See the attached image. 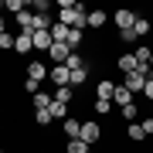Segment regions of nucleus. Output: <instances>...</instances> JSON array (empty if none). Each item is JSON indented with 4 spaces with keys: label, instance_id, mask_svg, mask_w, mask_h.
Segmentation results:
<instances>
[{
    "label": "nucleus",
    "instance_id": "1",
    "mask_svg": "<svg viewBox=\"0 0 153 153\" xmlns=\"http://www.w3.org/2000/svg\"><path fill=\"white\" fill-rule=\"evenodd\" d=\"M61 10H58V24H65V27H75V31H85L88 27V10L82 4H71V0H61Z\"/></svg>",
    "mask_w": 153,
    "mask_h": 153
},
{
    "label": "nucleus",
    "instance_id": "2",
    "mask_svg": "<svg viewBox=\"0 0 153 153\" xmlns=\"http://www.w3.org/2000/svg\"><path fill=\"white\" fill-rule=\"evenodd\" d=\"M102 123H99V119H82V133H78V140H85L88 143V146H95V143L99 140H102Z\"/></svg>",
    "mask_w": 153,
    "mask_h": 153
},
{
    "label": "nucleus",
    "instance_id": "3",
    "mask_svg": "<svg viewBox=\"0 0 153 153\" xmlns=\"http://www.w3.org/2000/svg\"><path fill=\"white\" fill-rule=\"evenodd\" d=\"M146 78H150V68H146V65H140L136 71H129V75H126V82H123V85L129 88L133 95H136V92H143V85H146Z\"/></svg>",
    "mask_w": 153,
    "mask_h": 153
},
{
    "label": "nucleus",
    "instance_id": "4",
    "mask_svg": "<svg viewBox=\"0 0 153 153\" xmlns=\"http://www.w3.org/2000/svg\"><path fill=\"white\" fill-rule=\"evenodd\" d=\"M24 71H27V78H34V82H44L48 71H51V65H44L41 58H27L24 61Z\"/></svg>",
    "mask_w": 153,
    "mask_h": 153
},
{
    "label": "nucleus",
    "instance_id": "5",
    "mask_svg": "<svg viewBox=\"0 0 153 153\" xmlns=\"http://www.w3.org/2000/svg\"><path fill=\"white\" fill-rule=\"evenodd\" d=\"M136 10H129V7H123V10H112V24L119 31H133V24H136Z\"/></svg>",
    "mask_w": 153,
    "mask_h": 153
},
{
    "label": "nucleus",
    "instance_id": "6",
    "mask_svg": "<svg viewBox=\"0 0 153 153\" xmlns=\"http://www.w3.org/2000/svg\"><path fill=\"white\" fill-rule=\"evenodd\" d=\"M48 82L55 85V88L71 85V71H68V65H51V71H48Z\"/></svg>",
    "mask_w": 153,
    "mask_h": 153
},
{
    "label": "nucleus",
    "instance_id": "7",
    "mask_svg": "<svg viewBox=\"0 0 153 153\" xmlns=\"http://www.w3.org/2000/svg\"><path fill=\"white\" fill-rule=\"evenodd\" d=\"M34 51V31H21L17 34V44H14V55L17 58H27Z\"/></svg>",
    "mask_w": 153,
    "mask_h": 153
},
{
    "label": "nucleus",
    "instance_id": "8",
    "mask_svg": "<svg viewBox=\"0 0 153 153\" xmlns=\"http://www.w3.org/2000/svg\"><path fill=\"white\" fill-rule=\"evenodd\" d=\"M68 58H71V48H68V44H61V41L51 44V51H48V61H51V65H65Z\"/></svg>",
    "mask_w": 153,
    "mask_h": 153
},
{
    "label": "nucleus",
    "instance_id": "9",
    "mask_svg": "<svg viewBox=\"0 0 153 153\" xmlns=\"http://www.w3.org/2000/svg\"><path fill=\"white\" fill-rule=\"evenodd\" d=\"M116 68H119L123 75H129V71H136V68H140V61H136V55H133V51H123V55L116 58Z\"/></svg>",
    "mask_w": 153,
    "mask_h": 153
},
{
    "label": "nucleus",
    "instance_id": "10",
    "mask_svg": "<svg viewBox=\"0 0 153 153\" xmlns=\"http://www.w3.org/2000/svg\"><path fill=\"white\" fill-rule=\"evenodd\" d=\"M61 133H65L68 140H78V133H82V119H78V116H68V119L61 123Z\"/></svg>",
    "mask_w": 153,
    "mask_h": 153
},
{
    "label": "nucleus",
    "instance_id": "11",
    "mask_svg": "<svg viewBox=\"0 0 153 153\" xmlns=\"http://www.w3.org/2000/svg\"><path fill=\"white\" fill-rule=\"evenodd\" d=\"M51 44H55V38H51V31H34V51H44L48 55Z\"/></svg>",
    "mask_w": 153,
    "mask_h": 153
},
{
    "label": "nucleus",
    "instance_id": "12",
    "mask_svg": "<svg viewBox=\"0 0 153 153\" xmlns=\"http://www.w3.org/2000/svg\"><path fill=\"white\" fill-rule=\"evenodd\" d=\"M129 102H133V92H129L126 85H116V92H112V105H116V112H119L123 105H129Z\"/></svg>",
    "mask_w": 153,
    "mask_h": 153
},
{
    "label": "nucleus",
    "instance_id": "13",
    "mask_svg": "<svg viewBox=\"0 0 153 153\" xmlns=\"http://www.w3.org/2000/svg\"><path fill=\"white\" fill-rule=\"evenodd\" d=\"M92 92H95V99H112V92H116V82H112V78H99Z\"/></svg>",
    "mask_w": 153,
    "mask_h": 153
},
{
    "label": "nucleus",
    "instance_id": "14",
    "mask_svg": "<svg viewBox=\"0 0 153 153\" xmlns=\"http://www.w3.org/2000/svg\"><path fill=\"white\" fill-rule=\"evenodd\" d=\"M105 24H109V14L105 10H88V27L92 31H102Z\"/></svg>",
    "mask_w": 153,
    "mask_h": 153
},
{
    "label": "nucleus",
    "instance_id": "15",
    "mask_svg": "<svg viewBox=\"0 0 153 153\" xmlns=\"http://www.w3.org/2000/svg\"><path fill=\"white\" fill-rule=\"evenodd\" d=\"M126 140L136 143V146H140V143H146V133H143V126H140V123H129V126H126Z\"/></svg>",
    "mask_w": 153,
    "mask_h": 153
},
{
    "label": "nucleus",
    "instance_id": "16",
    "mask_svg": "<svg viewBox=\"0 0 153 153\" xmlns=\"http://www.w3.org/2000/svg\"><path fill=\"white\" fill-rule=\"evenodd\" d=\"M92 112L95 116H112L116 105H112V99H92Z\"/></svg>",
    "mask_w": 153,
    "mask_h": 153
},
{
    "label": "nucleus",
    "instance_id": "17",
    "mask_svg": "<svg viewBox=\"0 0 153 153\" xmlns=\"http://www.w3.org/2000/svg\"><path fill=\"white\" fill-rule=\"evenodd\" d=\"M51 102H55V95H51V92H44V88H41L38 95H31V105H34V112H38V109H48Z\"/></svg>",
    "mask_w": 153,
    "mask_h": 153
},
{
    "label": "nucleus",
    "instance_id": "18",
    "mask_svg": "<svg viewBox=\"0 0 153 153\" xmlns=\"http://www.w3.org/2000/svg\"><path fill=\"white\" fill-rule=\"evenodd\" d=\"M119 119H123L126 126H129V123H136V119H140V105H136V102L123 105V109H119Z\"/></svg>",
    "mask_w": 153,
    "mask_h": 153
},
{
    "label": "nucleus",
    "instance_id": "19",
    "mask_svg": "<svg viewBox=\"0 0 153 153\" xmlns=\"http://www.w3.org/2000/svg\"><path fill=\"white\" fill-rule=\"evenodd\" d=\"M48 112H51V119H61V123L71 116V109H68L65 102H51V105H48Z\"/></svg>",
    "mask_w": 153,
    "mask_h": 153
},
{
    "label": "nucleus",
    "instance_id": "20",
    "mask_svg": "<svg viewBox=\"0 0 153 153\" xmlns=\"http://www.w3.org/2000/svg\"><path fill=\"white\" fill-rule=\"evenodd\" d=\"M4 10L10 14V17H17V14L27 10V0H4Z\"/></svg>",
    "mask_w": 153,
    "mask_h": 153
},
{
    "label": "nucleus",
    "instance_id": "21",
    "mask_svg": "<svg viewBox=\"0 0 153 153\" xmlns=\"http://www.w3.org/2000/svg\"><path fill=\"white\" fill-rule=\"evenodd\" d=\"M150 27H153V24H150V17H136V24H133V34H136V38H146Z\"/></svg>",
    "mask_w": 153,
    "mask_h": 153
},
{
    "label": "nucleus",
    "instance_id": "22",
    "mask_svg": "<svg viewBox=\"0 0 153 153\" xmlns=\"http://www.w3.org/2000/svg\"><path fill=\"white\" fill-rule=\"evenodd\" d=\"M68 34H71V27H65V24H51V38H55V41H61V44H65L68 41Z\"/></svg>",
    "mask_w": 153,
    "mask_h": 153
},
{
    "label": "nucleus",
    "instance_id": "23",
    "mask_svg": "<svg viewBox=\"0 0 153 153\" xmlns=\"http://www.w3.org/2000/svg\"><path fill=\"white\" fill-rule=\"evenodd\" d=\"M51 95H55V102H71V99H75V92H71V85H65V88H51Z\"/></svg>",
    "mask_w": 153,
    "mask_h": 153
},
{
    "label": "nucleus",
    "instance_id": "24",
    "mask_svg": "<svg viewBox=\"0 0 153 153\" xmlns=\"http://www.w3.org/2000/svg\"><path fill=\"white\" fill-rule=\"evenodd\" d=\"M88 150H92V146H88L85 140H68L65 143V153H88Z\"/></svg>",
    "mask_w": 153,
    "mask_h": 153
},
{
    "label": "nucleus",
    "instance_id": "25",
    "mask_svg": "<svg viewBox=\"0 0 153 153\" xmlns=\"http://www.w3.org/2000/svg\"><path fill=\"white\" fill-rule=\"evenodd\" d=\"M88 82V68H75L71 71V88H82Z\"/></svg>",
    "mask_w": 153,
    "mask_h": 153
},
{
    "label": "nucleus",
    "instance_id": "26",
    "mask_svg": "<svg viewBox=\"0 0 153 153\" xmlns=\"http://www.w3.org/2000/svg\"><path fill=\"white\" fill-rule=\"evenodd\" d=\"M116 38H119V44H126V48H136V44H140V38H136L133 31H119Z\"/></svg>",
    "mask_w": 153,
    "mask_h": 153
},
{
    "label": "nucleus",
    "instance_id": "27",
    "mask_svg": "<svg viewBox=\"0 0 153 153\" xmlns=\"http://www.w3.org/2000/svg\"><path fill=\"white\" fill-rule=\"evenodd\" d=\"M14 44H17V34H0V51H14Z\"/></svg>",
    "mask_w": 153,
    "mask_h": 153
},
{
    "label": "nucleus",
    "instance_id": "28",
    "mask_svg": "<svg viewBox=\"0 0 153 153\" xmlns=\"http://www.w3.org/2000/svg\"><path fill=\"white\" fill-rule=\"evenodd\" d=\"M34 123H38V126H48L51 123V112L48 109H38V112H34Z\"/></svg>",
    "mask_w": 153,
    "mask_h": 153
},
{
    "label": "nucleus",
    "instance_id": "29",
    "mask_svg": "<svg viewBox=\"0 0 153 153\" xmlns=\"http://www.w3.org/2000/svg\"><path fill=\"white\" fill-rule=\"evenodd\" d=\"M143 99H146V102L153 105V78H146V85H143V92H140Z\"/></svg>",
    "mask_w": 153,
    "mask_h": 153
},
{
    "label": "nucleus",
    "instance_id": "30",
    "mask_svg": "<svg viewBox=\"0 0 153 153\" xmlns=\"http://www.w3.org/2000/svg\"><path fill=\"white\" fill-rule=\"evenodd\" d=\"M140 126H143V133H146V136H153V116H146Z\"/></svg>",
    "mask_w": 153,
    "mask_h": 153
},
{
    "label": "nucleus",
    "instance_id": "31",
    "mask_svg": "<svg viewBox=\"0 0 153 153\" xmlns=\"http://www.w3.org/2000/svg\"><path fill=\"white\" fill-rule=\"evenodd\" d=\"M0 14H4V0H0Z\"/></svg>",
    "mask_w": 153,
    "mask_h": 153
},
{
    "label": "nucleus",
    "instance_id": "32",
    "mask_svg": "<svg viewBox=\"0 0 153 153\" xmlns=\"http://www.w3.org/2000/svg\"><path fill=\"white\" fill-rule=\"evenodd\" d=\"M88 153H99V150H88Z\"/></svg>",
    "mask_w": 153,
    "mask_h": 153
},
{
    "label": "nucleus",
    "instance_id": "33",
    "mask_svg": "<svg viewBox=\"0 0 153 153\" xmlns=\"http://www.w3.org/2000/svg\"><path fill=\"white\" fill-rule=\"evenodd\" d=\"M150 78H153V68H150Z\"/></svg>",
    "mask_w": 153,
    "mask_h": 153
},
{
    "label": "nucleus",
    "instance_id": "34",
    "mask_svg": "<svg viewBox=\"0 0 153 153\" xmlns=\"http://www.w3.org/2000/svg\"><path fill=\"white\" fill-rule=\"evenodd\" d=\"M0 153H7V150H0Z\"/></svg>",
    "mask_w": 153,
    "mask_h": 153
}]
</instances>
